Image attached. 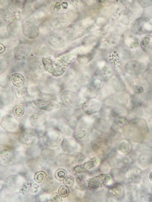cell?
Instances as JSON below:
<instances>
[{"label":"cell","mask_w":152,"mask_h":202,"mask_svg":"<svg viewBox=\"0 0 152 202\" xmlns=\"http://www.w3.org/2000/svg\"><path fill=\"white\" fill-rule=\"evenodd\" d=\"M123 131L126 139L136 142H142L148 133L146 121L139 118L133 119L129 123Z\"/></svg>","instance_id":"1"},{"label":"cell","mask_w":152,"mask_h":202,"mask_svg":"<svg viewBox=\"0 0 152 202\" xmlns=\"http://www.w3.org/2000/svg\"><path fill=\"white\" fill-rule=\"evenodd\" d=\"M107 133L98 135L93 138L90 143L93 151L105 159L111 157L114 152L112 147V140L110 135H107Z\"/></svg>","instance_id":"2"},{"label":"cell","mask_w":152,"mask_h":202,"mask_svg":"<svg viewBox=\"0 0 152 202\" xmlns=\"http://www.w3.org/2000/svg\"><path fill=\"white\" fill-rule=\"evenodd\" d=\"M94 130L92 124L82 117L75 129V138L80 143H88L91 141L94 137Z\"/></svg>","instance_id":"3"},{"label":"cell","mask_w":152,"mask_h":202,"mask_svg":"<svg viewBox=\"0 0 152 202\" xmlns=\"http://www.w3.org/2000/svg\"><path fill=\"white\" fill-rule=\"evenodd\" d=\"M60 99L64 106L73 110L81 108L85 101L79 93L69 89L63 92L60 95Z\"/></svg>","instance_id":"4"},{"label":"cell","mask_w":152,"mask_h":202,"mask_svg":"<svg viewBox=\"0 0 152 202\" xmlns=\"http://www.w3.org/2000/svg\"><path fill=\"white\" fill-rule=\"evenodd\" d=\"M38 139L34 128L26 127L22 124L18 137L20 143L28 148L35 146Z\"/></svg>","instance_id":"5"},{"label":"cell","mask_w":152,"mask_h":202,"mask_svg":"<svg viewBox=\"0 0 152 202\" xmlns=\"http://www.w3.org/2000/svg\"><path fill=\"white\" fill-rule=\"evenodd\" d=\"M102 82L96 78L80 90L79 94L85 99L95 98L99 94L103 86Z\"/></svg>","instance_id":"6"},{"label":"cell","mask_w":152,"mask_h":202,"mask_svg":"<svg viewBox=\"0 0 152 202\" xmlns=\"http://www.w3.org/2000/svg\"><path fill=\"white\" fill-rule=\"evenodd\" d=\"M112 178L109 173H100L87 180L88 187L89 190H93L110 185L112 183Z\"/></svg>","instance_id":"7"},{"label":"cell","mask_w":152,"mask_h":202,"mask_svg":"<svg viewBox=\"0 0 152 202\" xmlns=\"http://www.w3.org/2000/svg\"><path fill=\"white\" fill-rule=\"evenodd\" d=\"M61 133L56 129L46 130L42 137L43 143L48 147H55L61 144L63 136Z\"/></svg>","instance_id":"8"},{"label":"cell","mask_w":152,"mask_h":202,"mask_svg":"<svg viewBox=\"0 0 152 202\" xmlns=\"http://www.w3.org/2000/svg\"><path fill=\"white\" fill-rule=\"evenodd\" d=\"M94 116V119L92 126L94 130L101 133H107L110 132L113 119L102 117L99 114Z\"/></svg>","instance_id":"9"},{"label":"cell","mask_w":152,"mask_h":202,"mask_svg":"<svg viewBox=\"0 0 152 202\" xmlns=\"http://www.w3.org/2000/svg\"><path fill=\"white\" fill-rule=\"evenodd\" d=\"M21 124L16 118L9 114H6L2 118L0 122L1 127L9 133L19 132Z\"/></svg>","instance_id":"10"},{"label":"cell","mask_w":152,"mask_h":202,"mask_svg":"<svg viewBox=\"0 0 152 202\" xmlns=\"http://www.w3.org/2000/svg\"><path fill=\"white\" fill-rule=\"evenodd\" d=\"M30 125L33 128H42L48 120V116L45 111L40 109H36L31 113L29 116Z\"/></svg>","instance_id":"11"},{"label":"cell","mask_w":152,"mask_h":202,"mask_svg":"<svg viewBox=\"0 0 152 202\" xmlns=\"http://www.w3.org/2000/svg\"><path fill=\"white\" fill-rule=\"evenodd\" d=\"M106 106L112 108L113 107H125L128 102L127 95L121 93H113L104 101Z\"/></svg>","instance_id":"12"},{"label":"cell","mask_w":152,"mask_h":202,"mask_svg":"<svg viewBox=\"0 0 152 202\" xmlns=\"http://www.w3.org/2000/svg\"><path fill=\"white\" fill-rule=\"evenodd\" d=\"M100 101L95 98L86 99L81 108L83 113L86 115L92 116L99 113L102 108Z\"/></svg>","instance_id":"13"},{"label":"cell","mask_w":152,"mask_h":202,"mask_svg":"<svg viewBox=\"0 0 152 202\" xmlns=\"http://www.w3.org/2000/svg\"><path fill=\"white\" fill-rule=\"evenodd\" d=\"M102 159L99 155H95L87 162L81 164L76 165L73 168L74 171L76 173L81 174L94 169L100 164Z\"/></svg>","instance_id":"14"},{"label":"cell","mask_w":152,"mask_h":202,"mask_svg":"<svg viewBox=\"0 0 152 202\" xmlns=\"http://www.w3.org/2000/svg\"><path fill=\"white\" fill-rule=\"evenodd\" d=\"M143 175L142 170L138 167L133 166L126 170L124 174V178L128 183L135 185L140 183Z\"/></svg>","instance_id":"15"},{"label":"cell","mask_w":152,"mask_h":202,"mask_svg":"<svg viewBox=\"0 0 152 202\" xmlns=\"http://www.w3.org/2000/svg\"><path fill=\"white\" fill-rule=\"evenodd\" d=\"M75 139L70 137H65L60 144L63 150L71 154L81 152V146Z\"/></svg>","instance_id":"16"},{"label":"cell","mask_w":152,"mask_h":202,"mask_svg":"<svg viewBox=\"0 0 152 202\" xmlns=\"http://www.w3.org/2000/svg\"><path fill=\"white\" fill-rule=\"evenodd\" d=\"M152 28V21L149 18H141L136 21L133 26V31L137 34L144 33Z\"/></svg>","instance_id":"17"},{"label":"cell","mask_w":152,"mask_h":202,"mask_svg":"<svg viewBox=\"0 0 152 202\" xmlns=\"http://www.w3.org/2000/svg\"><path fill=\"white\" fill-rule=\"evenodd\" d=\"M16 159V155L13 150L6 148L1 151L0 161L1 165L7 167L13 165Z\"/></svg>","instance_id":"18"},{"label":"cell","mask_w":152,"mask_h":202,"mask_svg":"<svg viewBox=\"0 0 152 202\" xmlns=\"http://www.w3.org/2000/svg\"><path fill=\"white\" fill-rule=\"evenodd\" d=\"M132 145L126 139L122 138L117 141L115 145L116 150L119 154L127 155L132 151Z\"/></svg>","instance_id":"19"},{"label":"cell","mask_w":152,"mask_h":202,"mask_svg":"<svg viewBox=\"0 0 152 202\" xmlns=\"http://www.w3.org/2000/svg\"><path fill=\"white\" fill-rule=\"evenodd\" d=\"M125 188L123 185L119 183H116L110 186L108 189V195L116 200L122 198L124 194Z\"/></svg>","instance_id":"20"},{"label":"cell","mask_w":152,"mask_h":202,"mask_svg":"<svg viewBox=\"0 0 152 202\" xmlns=\"http://www.w3.org/2000/svg\"><path fill=\"white\" fill-rule=\"evenodd\" d=\"M21 178L16 175L8 177L5 181V186L7 189L11 191H15L20 189L22 185Z\"/></svg>","instance_id":"21"},{"label":"cell","mask_w":152,"mask_h":202,"mask_svg":"<svg viewBox=\"0 0 152 202\" xmlns=\"http://www.w3.org/2000/svg\"><path fill=\"white\" fill-rule=\"evenodd\" d=\"M113 75L111 69L105 66L96 70L94 76L95 78L102 82H107L112 78Z\"/></svg>","instance_id":"22"},{"label":"cell","mask_w":152,"mask_h":202,"mask_svg":"<svg viewBox=\"0 0 152 202\" xmlns=\"http://www.w3.org/2000/svg\"><path fill=\"white\" fill-rule=\"evenodd\" d=\"M56 128L65 137H71L74 133L73 130L70 126L67 121L64 119L57 120Z\"/></svg>","instance_id":"23"},{"label":"cell","mask_w":152,"mask_h":202,"mask_svg":"<svg viewBox=\"0 0 152 202\" xmlns=\"http://www.w3.org/2000/svg\"><path fill=\"white\" fill-rule=\"evenodd\" d=\"M127 65L125 69L127 72L132 75H139L145 69L144 64L136 61H132Z\"/></svg>","instance_id":"24"},{"label":"cell","mask_w":152,"mask_h":202,"mask_svg":"<svg viewBox=\"0 0 152 202\" xmlns=\"http://www.w3.org/2000/svg\"><path fill=\"white\" fill-rule=\"evenodd\" d=\"M73 109L65 106L60 107L58 111L51 115L50 118L58 120L60 119H65L67 121L72 115Z\"/></svg>","instance_id":"25"},{"label":"cell","mask_w":152,"mask_h":202,"mask_svg":"<svg viewBox=\"0 0 152 202\" xmlns=\"http://www.w3.org/2000/svg\"><path fill=\"white\" fill-rule=\"evenodd\" d=\"M129 123L127 119L123 116L114 119L112 122V129L117 133L123 131Z\"/></svg>","instance_id":"26"},{"label":"cell","mask_w":152,"mask_h":202,"mask_svg":"<svg viewBox=\"0 0 152 202\" xmlns=\"http://www.w3.org/2000/svg\"><path fill=\"white\" fill-rule=\"evenodd\" d=\"M13 95L11 90L4 89L0 92V105L6 106L10 105L13 100Z\"/></svg>","instance_id":"27"},{"label":"cell","mask_w":152,"mask_h":202,"mask_svg":"<svg viewBox=\"0 0 152 202\" xmlns=\"http://www.w3.org/2000/svg\"><path fill=\"white\" fill-rule=\"evenodd\" d=\"M152 161V157L150 153L145 152L140 154L137 158V163L141 168L146 169L149 167Z\"/></svg>","instance_id":"28"},{"label":"cell","mask_w":152,"mask_h":202,"mask_svg":"<svg viewBox=\"0 0 152 202\" xmlns=\"http://www.w3.org/2000/svg\"><path fill=\"white\" fill-rule=\"evenodd\" d=\"M139 190L137 186L129 184L127 186L126 194L127 198L131 201H136L137 200Z\"/></svg>","instance_id":"29"},{"label":"cell","mask_w":152,"mask_h":202,"mask_svg":"<svg viewBox=\"0 0 152 202\" xmlns=\"http://www.w3.org/2000/svg\"><path fill=\"white\" fill-rule=\"evenodd\" d=\"M75 81L79 86L84 87L88 85L91 81L90 75L87 72H81L77 75Z\"/></svg>","instance_id":"30"},{"label":"cell","mask_w":152,"mask_h":202,"mask_svg":"<svg viewBox=\"0 0 152 202\" xmlns=\"http://www.w3.org/2000/svg\"><path fill=\"white\" fill-rule=\"evenodd\" d=\"M110 85L114 92L121 93L125 89V86L123 82L120 79L113 77L110 80Z\"/></svg>","instance_id":"31"},{"label":"cell","mask_w":152,"mask_h":202,"mask_svg":"<svg viewBox=\"0 0 152 202\" xmlns=\"http://www.w3.org/2000/svg\"><path fill=\"white\" fill-rule=\"evenodd\" d=\"M113 91L110 84H106L103 86L98 98L100 101H104L113 94Z\"/></svg>","instance_id":"32"},{"label":"cell","mask_w":152,"mask_h":202,"mask_svg":"<svg viewBox=\"0 0 152 202\" xmlns=\"http://www.w3.org/2000/svg\"><path fill=\"white\" fill-rule=\"evenodd\" d=\"M13 95L17 101L20 102L24 101L27 98L30 96L27 89L26 88L16 90Z\"/></svg>","instance_id":"33"},{"label":"cell","mask_w":152,"mask_h":202,"mask_svg":"<svg viewBox=\"0 0 152 202\" xmlns=\"http://www.w3.org/2000/svg\"><path fill=\"white\" fill-rule=\"evenodd\" d=\"M41 184L42 190L46 193H50L54 190L56 187V183L51 178H48Z\"/></svg>","instance_id":"34"},{"label":"cell","mask_w":152,"mask_h":202,"mask_svg":"<svg viewBox=\"0 0 152 202\" xmlns=\"http://www.w3.org/2000/svg\"><path fill=\"white\" fill-rule=\"evenodd\" d=\"M76 188L81 190H85L88 187L87 180H85V176L83 174H80L76 176L75 177Z\"/></svg>","instance_id":"35"},{"label":"cell","mask_w":152,"mask_h":202,"mask_svg":"<svg viewBox=\"0 0 152 202\" xmlns=\"http://www.w3.org/2000/svg\"><path fill=\"white\" fill-rule=\"evenodd\" d=\"M25 113V108L21 104L17 103L13 106L12 113L14 116L19 118L22 116Z\"/></svg>","instance_id":"36"},{"label":"cell","mask_w":152,"mask_h":202,"mask_svg":"<svg viewBox=\"0 0 152 202\" xmlns=\"http://www.w3.org/2000/svg\"><path fill=\"white\" fill-rule=\"evenodd\" d=\"M125 113V109L121 107H113L110 110V116L112 119L122 116Z\"/></svg>","instance_id":"37"},{"label":"cell","mask_w":152,"mask_h":202,"mask_svg":"<svg viewBox=\"0 0 152 202\" xmlns=\"http://www.w3.org/2000/svg\"><path fill=\"white\" fill-rule=\"evenodd\" d=\"M11 81L15 86L19 87L23 85L25 79L24 77L21 74L16 73L12 76Z\"/></svg>","instance_id":"38"},{"label":"cell","mask_w":152,"mask_h":202,"mask_svg":"<svg viewBox=\"0 0 152 202\" xmlns=\"http://www.w3.org/2000/svg\"><path fill=\"white\" fill-rule=\"evenodd\" d=\"M110 173L112 178L118 182H121L124 179V175L123 171L119 169H112L111 170Z\"/></svg>","instance_id":"39"},{"label":"cell","mask_w":152,"mask_h":202,"mask_svg":"<svg viewBox=\"0 0 152 202\" xmlns=\"http://www.w3.org/2000/svg\"><path fill=\"white\" fill-rule=\"evenodd\" d=\"M47 174L46 172L43 170L36 172L34 175V179L36 182L40 183L44 181L46 178Z\"/></svg>","instance_id":"40"},{"label":"cell","mask_w":152,"mask_h":202,"mask_svg":"<svg viewBox=\"0 0 152 202\" xmlns=\"http://www.w3.org/2000/svg\"><path fill=\"white\" fill-rule=\"evenodd\" d=\"M40 153V148L37 146H32L28 148L26 151V154L31 157H36L38 156Z\"/></svg>","instance_id":"41"},{"label":"cell","mask_w":152,"mask_h":202,"mask_svg":"<svg viewBox=\"0 0 152 202\" xmlns=\"http://www.w3.org/2000/svg\"><path fill=\"white\" fill-rule=\"evenodd\" d=\"M66 171L63 169H58L56 170L54 173L55 178L59 181L63 180L67 175Z\"/></svg>","instance_id":"42"},{"label":"cell","mask_w":152,"mask_h":202,"mask_svg":"<svg viewBox=\"0 0 152 202\" xmlns=\"http://www.w3.org/2000/svg\"><path fill=\"white\" fill-rule=\"evenodd\" d=\"M57 120L50 118L44 126V128L46 131L49 130L56 128Z\"/></svg>","instance_id":"43"},{"label":"cell","mask_w":152,"mask_h":202,"mask_svg":"<svg viewBox=\"0 0 152 202\" xmlns=\"http://www.w3.org/2000/svg\"><path fill=\"white\" fill-rule=\"evenodd\" d=\"M81 119L79 117L72 115L67 121L70 126L74 130L77 127Z\"/></svg>","instance_id":"44"},{"label":"cell","mask_w":152,"mask_h":202,"mask_svg":"<svg viewBox=\"0 0 152 202\" xmlns=\"http://www.w3.org/2000/svg\"><path fill=\"white\" fill-rule=\"evenodd\" d=\"M64 184L69 188L72 187L74 185V178L71 175H68L63 180Z\"/></svg>","instance_id":"45"},{"label":"cell","mask_w":152,"mask_h":202,"mask_svg":"<svg viewBox=\"0 0 152 202\" xmlns=\"http://www.w3.org/2000/svg\"><path fill=\"white\" fill-rule=\"evenodd\" d=\"M77 75L74 71H69L65 75V80L67 82H71L76 79Z\"/></svg>","instance_id":"46"},{"label":"cell","mask_w":152,"mask_h":202,"mask_svg":"<svg viewBox=\"0 0 152 202\" xmlns=\"http://www.w3.org/2000/svg\"><path fill=\"white\" fill-rule=\"evenodd\" d=\"M69 190L68 187L65 186H60L58 189V193L63 197L67 196L69 193Z\"/></svg>","instance_id":"47"},{"label":"cell","mask_w":152,"mask_h":202,"mask_svg":"<svg viewBox=\"0 0 152 202\" xmlns=\"http://www.w3.org/2000/svg\"><path fill=\"white\" fill-rule=\"evenodd\" d=\"M60 196L58 193L57 192L52 193L50 196V200L51 202H60L61 201Z\"/></svg>","instance_id":"48"},{"label":"cell","mask_w":152,"mask_h":202,"mask_svg":"<svg viewBox=\"0 0 152 202\" xmlns=\"http://www.w3.org/2000/svg\"><path fill=\"white\" fill-rule=\"evenodd\" d=\"M30 183L26 182L23 184L19 190V193L22 194H26L30 190Z\"/></svg>","instance_id":"49"},{"label":"cell","mask_w":152,"mask_h":202,"mask_svg":"<svg viewBox=\"0 0 152 202\" xmlns=\"http://www.w3.org/2000/svg\"><path fill=\"white\" fill-rule=\"evenodd\" d=\"M132 89L134 92L137 94H141L144 91L143 86L138 84L132 85Z\"/></svg>","instance_id":"50"},{"label":"cell","mask_w":152,"mask_h":202,"mask_svg":"<svg viewBox=\"0 0 152 202\" xmlns=\"http://www.w3.org/2000/svg\"><path fill=\"white\" fill-rule=\"evenodd\" d=\"M37 182L34 181L30 183V191L32 193H37L40 188V186Z\"/></svg>","instance_id":"51"},{"label":"cell","mask_w":152,"mask_h":202,"mask_svg":"<svg viewBox=\"0 0 152 202\" xmlns=\"http://www.w3.org/2000/svg\"><path fill=\"white\" fill-rule=\"evenodd\" d=\"M149 149L148 145L145 143H141L137 145L136 146V150L138 151L143 152L147 151Z\"/></svg>","instance_id":"52"},{"label":"cell","mask_w":152,"mask_h":202,"mask_svg":"<svg viewBox=\"0 0 152 202\" xmlns=\"http://www.w3.org/2000/svg\"><path fill=\"white\" fill-rule=\"evenodd\" d=\"M109 162L110 166L112 167H117L122 163L121 160L116 157H112Z\"/></svg>","instance_id":"53"},{"label":"cell","mask_w":152,"mask_h":202,"mask_svg":"<svg viewBox=\"0 0 152 202\" xmlns=\"http://www.w3.org/2000/svg\"><path fill=\"white\" fill-rule=\"evenodd\" d=\"M109 169V164L106 162H104L101 164L99 167L100 171L102 172H107Z\"/></svg>","instance_id":"54"},{"label":"cell","mask_w":152,"mask_h":202,"mask_svg":"<svg viewBox=\"0 0 152 202\" xmlns=\"http://www.w3.org/2000/svg\"><path fill=\"white\" fill-rule=\"evenodd\" d=\"M122 163L125 165H128L131 162L130 159L128 157H123L121 160Z\"/></svg>","instance_id":"55"},{"label":"cell","mask_w":152,"mask_h":202,"mask_svg":"<svg viewBox=\"0 0 152 202\" xmlns=\"http://www.w3.org/2000/svg\"><path fill=\"white\" fill-rule=\"evenodd\" d=\"M131 159H133L136 158L137 157V153L135 151L133 152L130 155Z\"/></svg>","instance_id":"56"},{"label":"cell","mask_w":152,"mask_h":202,"mask_svg":"<svg viewBox=\"0 0 152 202\" xmlns=\"http://www.w3.org/2000/svg\"><path fill=\"white\" fill-rule=\"evenodd\" d=\"M149 178L150 180L152 182V172H150L149 174Z\"/></svg>","instance_id":"57"},{"label":"cell","mask_w":152,"mask_h":202,"mask_svg":"<svg viewBox=\"0 0 152 202\" xmlns=\"http://www.w3.org/2000/svg\"><path fill=\"white\" fill-rule=\"evenodd\" d=\"M150 123H151V126H152V118L150 119Z\"/></svg>","instance_id":"58"},{"label":"cell","mask_w":152,"mask_h":202,"mask_svg":"<svg viewBox=\"0 0 152 202\" xmlns=\"http://www.w3.org/2000/svg\"><path fill=\"white\" fill-rule=\"evenodd\" d=\"M151 192H152V186H151Z\"/></svg>","instance_id":"59"}]
</instances>
